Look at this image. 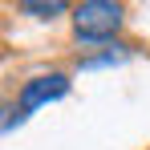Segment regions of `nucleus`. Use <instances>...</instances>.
Listing matches in <instances>:
<instances>
[{
	"instance_id": "1",
	"label": "nucleus",
	"mask_w": 150,
	"mask_h": 150,
	"mask_svg": "<svg viewBox=\"0 0 150 150\" xmlns=\"http://www.w3.org/2000/svg\"><path fill=\"white\" fill-rule=\"evenodd\" d=\"M73 21V37L85 45H98V41H114L126 25V8L114 0H81L69 12Z\"/></svg>"
},
{
	"instance_id": "2",
	"label": "nucleus",
	"mask_w": 150,
	"mask_h": 150,
	"mask_svg": "<svg viewBox=\"0 0 150 150\" xmlns=\"http://www.w3.org/2000/svg\"><path fill=\"white\" fill-rule=\"evenodd\" d=\"M69 73H61V69H53V73H37L28 77V81H21V93H16V105L25 110V114H33V110H41V105H49V101H61L65 93H69Z\"/></svg>"
},
{
	"instance_id": "3",
	"label": "nucleus",
	"mask_w": 150,
	"mask_h": 150,
	"mask_svg": "<svg viewBox=\"0 0 150 150\" xmlns=\"http://www.w3.org/2000/svg\"><path fill=\"white\" fill-rule=\"evenodd\" d=\"M25 16H37V21H53V16H61V12H73L69 4H61V0H21L16 4Z\"/></svg>"
}]
</instances>
